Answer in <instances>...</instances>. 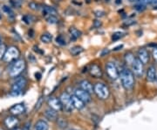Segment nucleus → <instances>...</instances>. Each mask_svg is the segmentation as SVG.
I'll return each mask as SVG.
<instances>
[{"instance_id": "23", "label": "nucleus", "mask_w": 157, "mask_h": 130, "mask_svg": "<svg viewBox=\"0 0 157 130\" xmlns=\"http://www.w3.org/2000/svg\"><path fill=\"white\" fill-rule=\"evenodd\" d=\"M84 51V49L81 47V46H78V45H76V46H73L71 48L70 52H71V54L72 56H77L78 54H80L81 52Z\"/></svg>"}, {"instance_id": "34", "label": "nucleus", "mask_w": 157, "mask_h": 130, "mask_svg": "<svg viewBox=\"0 0 157 130\" xmlns=\"http://www.w3.org/2000/svg\"><path fill=\"white\" fill-rule=\"evenodd\" d=\"M109 52H110V50H109V49H107V48H105V49H103V50L101 51V52H100V56H101V57H104L105 55L108 54Z\"/></svg>"}, {"instance_id": "16", "label": "nucleus", "mask_w": 157, "mask_h": 130, "mask_svg": "<svg viewBox=\"0 0 157 130\" xmlns=\"http://www.w3.org/2000/svg\"><path fill=\"white\" fill-rule=\"evenodd\" d=\"M79 87H80L81 89H83V90H85L86 92L89 93L90 94H91L92 93H94V87H93V85L91 84L90 81H88L87 79H84V80L80 81Z\"/></svg>"}, {"instance_id": "28", "label": "nucleus", "mask_w": 157, "mask_h": 130, "mask_svg": "<svg viewBox=\"0 0 157 130\" xmlns=\"http://www.w3.org/2000/svg\"><path fill=\"white\" fill-rule=\"evenodd\" d=\"M7 50V47L5 44H1L0 45V60H2L5 56V53Z\"/></svg>"}, {"instance_id": "5", "label": "nucleus", "mask_w": 157, "mask_h": 130, "mask_svg": "<svg viewBox=\"0 0 157 130\" xmlns=\"http://www.w3.org/2000/svg\"><path fill=\"white\" fill-rule=\"evenodd\" d=\"M94 92L96 94V95L98 96L100 99L101 100H106L108 98V96L110 94L109 89L106 85L103 83H96L94 87Z\"/></svg>"}, {"instance_id": "20", "label": "nucleus", "mask_w": 157, "mask_h": 130, "mask_svg": "<svg viewBox=\"0 0 157 130\" xmlns=\"http://www.w3.org/2000/svg\"><path fill=\"white\" fill-rule=\"evenodd\" d=\"M35 130H48V124L45 121H38L35 125Z\"/></svg>"}, {"instance_id": "25", "label": "nucleus", "mask_w": 157, "mask_h": 130, "mask_svg": "<svg viewBox=\"0 0 157 130\" xmlns=\"http://www.w3.org/2000/svg\"><path fill=\"white\" fill-rule=\"evenodd\" d=\"M45 20L49 23V24H52V25H54V24H57L58 23V18L56 17L55 15H46L45 16Z\"/></svg>"}, {"instance_id": "11", "label": "nucleus", "mask_w": 157, "mask_h": 130, "mask_svg": "<svg viewBox=\"0 0 157 130\" xmlns=\"http://www.w3.org/2000/svg\"><path fill=\"white\" fill-rule=\"evenodd\" d=\"M138 59L141 61V63L143 65L148 64L149 61V53L148 50L145 48H140L138 51Z\"/></svg>"}, {"instance_id": "1", "label": "nucleus", "mask_w": 157, "mask_h": 130, "mask_svg": "<svg viewBox=\"0 0 157 130\" xmlns=\"http://www.w3.org/2000/svg\"><path fill=\"white\" fill-rule=\"evenodd\" d=\"M122 87L126 90H130L134 86V74L128 68H123L120 73Z\"/></svg>"}, {"instance_id": "10", "label": "nucleus", "mask_w": 157, "mask_h": 130, "mask_svg": "<svg viewBox=\"0 0 157 130\" xmlns=\"http://www.w3.org/2000/svg\"><path fill=\"white\" fill-rule=\"evenodd\" d=\"M48 105L50 106V107L56 110V111H60L63 108V106L61 103L60 100L56 98V97H52L48 100Z\"/></svg>"}, {"instance_id": "29", "label": "nucleus", "mask_w": 157, "mask_h": 130, "mask_svg": "<svg viewBox=\"0 0 157 130\" xmlns=\"http://www.w3.org/2000/svg\"><path fill=\"white\" fill-rule=\"evenodd\" d=\"M2 9H3V11H4L8 16H13V11H12V10L11 9V7H9L7 5H3V6H2Z\"/></svg>"}, {"instance_id": "26", "label": "nucleus", "mask_w": 157, "mask_h": 130, "mask_svg": "<svg viewBox=\"0 0 157 130\" xmlns=\"http://www.w3.org/2000/svg\"><path fill=\"white\" fill-rule=\"evenodd\" d=\"M28 6H29V8L32 9V11H38V10H40V5L39 4H38V3H36V2H30L29 3V5H28Z\"/></svg>"}, {"instance_id": "4", "label": "nucleus", "mask_w": 157, "mask_h": 130, "mask_svg": "<svg viewBox=\"0 0 157 130\" xmlns=\"http://www.w3.org/2000/svg\"><path fill=\"white\" fill-rule=\"evenodd\" d=\"M26 84H27V80H26V79L25 77H20V78L17 79V80L12 85L11 91V95H20L22 94L24 88L26 87Z\"/></svg>"}, {"instance_id": "12", "label": "nucleus", "mask_w": 157, "mask_h": 130, "mask_svg": "<svg viewBox=\"0 0 157 130\" xmlns=\"http://www.w3.org/2000/svg\"><path fill=\"white\" fill-rule=\"evenodd\" d=\"M25 106L23 103H19V104H16L14 106H12L11 108H10V112L12 115H19L21 113H23L25 112Z\"/></svg>"}, {"instance_id": "39", "label": "nucleus", "mask_w": 157, "mask_h": 130, "mask_svg": "<svg viewBox=\"0 0 157 130\" xmlns=\"http://www.w3.org/2000/svg\"><path fill=\"white\" fill-rule=\"evenodd\" d=\"M29 37H31V38H33L34 37V31L32 29H30L29 30Z\"/></svg>"}, {"instance_id": "6", "label": "nucleus", "mask_w": 157, "mask_h": 130, "mask_svg": "<svg viewBox=\"0 0 157 130\" xmlns=\"http://www.w3.org/2000/svg\"><path fill=\"white\" fill-rule=\"evenodd\" d=\"M106 71L107 75L110 78L115 80L120 77V72L118 70V67H116V65L113 62H108L106 66Z\"/></svg>"}, {"instance_id": "15", "label": "nucleus", "mask_w": 157, "mask_h": 130, "mask_svg": "<svg viewBox=\"0 0 157 130\" xmlns=\"http://www.w3.org/2000/svg\"><path fill=\"white\" fill-rule=\"evenodd\" d=\"M156 78V68L154 66H151L148 69V72H147V79L149 82H154V81H155Z\"/></svg>"}, {"instance_id": "18", "label": "nucleus", "mask_w": 157, "mask_h": 130, "mask_svg": "<svg viewBox=\"0 0 157 130\" xmlns=\"http://www.w3.org/2000/svg\"><path fill=\"white\" fill-rule=\"evenodd\" d=\"M58 111L52 109V108H49V109H46L45 112V115L47 119L49 120H52V121H54L56 119H58Z\"/></svg>"}, {"instance_id": "35", "label": "nucleus", "mask_w": 157, "mask_h": 130, "mask_svg": "<svg viewBox=\"0 0 157 130\" xmlns=\"http://www.w3.org/2000/svg\"><path fill=\"white\" fill-rule=\"evenodd\" d=\"M104 14H105L104 11H95V16L98 17H103V16H104Z\"/></svg>"}, {"instance_id": "19", "label": "nucleus", "mask_w": 157, "mask_h": 130, "mask_svg": "<svg viewBox=\"0 0 157 130\" xmlns=\"http://www.w3.org/2000/svg\"><path fill=\"white\" fill-rule=\"evenodd\" d=\"M42 13L43 15H56L57 14V11L52 6H47V5H44L42 7Z\"/></svg>"}, {"instance_id": "44", "label": "nucleus", "mask_w": 157, "mask_h": 130, "mask_svg": "<svg viewBox=\"0 0 157 130\" xmlns=\"http://www.w3.org/2000/svg\"><path fill=\"white\" fill-rule=\"evenodd\" d=\"M115 3H116L117 5H120V4L122 3V0H116V1H115Z\"/></svg>"}, {"instance_id": "43", "label": "nucleus", "mask_w": 157, "mask_h": 130, "mask_svg": "<svg viewBox=\"0 0 157 130\" xmlns=\"http://www.w3.org/2000/svg\"><path fill=\"white\" fill-rule=\"evenodd\" d=\"M128 1L131 2V3H135L136 4V3H139L140 0H128Z\"/></svg>"}, {"instance_id": "32", "label": "nucleus", "mask_w": 157, "mask_h": 130, "mask_svg": "<svg viewBox=\"0 0 157 130\" xmlns=\"http://www.w3.org/2000/svg\"><path fill=\"white\" fill-rule=\"evenodd\" d=\"M22 20L26 23V24H31L32 22V17L30 15H25L24 17H22Z\"/></svg>"}, {"instance_id": "2", "label": "nucleus", "mask_w": 157, "mask_h": 130, "mask_svg": "<svg viewBox=\"0 0 157 130\" xmlns=\"http://www.w3.org/2000/svg\"><path fill=\"white\" fill-rule=\"evenodd\" d=\"M20 56V51L17 46H10L7 48L6 52L5 53V56L3 58V60L6 63H11L12 61H16L18 60Z\"/></svg>"}, {"instance_id": "45", "label": "nucleus", "mask_w": 157, "mask_h": 130, "mask_svg": "<svg viewBox=\"0 0 157 130\" xmlns=\"http://www.w3.org/2000/svg\"><path fill=\"white\" fill-rule=\"evenodd\" d=\"M2 44V39H1V37H0V45Z\"/></svg>"}, {"instance_id": "24", "label": "nucleus", "mask_w": 157, "mask_h": 130, "mask_svg": "<svg viewBox=\"0 0 157 130\" xmlns=\"http://www.w3.org/2000/svg\"><path fill=\"white\" fill-rule=\"evenodd\" d=\"M124 58H125V61H126V63H127V64H130V65H132L133 62H134V60H135L134 54L130 52H127V53L125 54Z\"/></svg>"}, {"instance_id": "13", "label": "nucleus", "mask_w": 157, "mask_h": 130, "mask_svg": "<svg viewBox=\"0 0 157 130\" xmlns=\"http://www.w3.org/2000/svg\"><path fill=\"white\" fill-rule=\"evenodd\" d=\"M90 74L94 78H101L102 77V70L98 65H92L89 69Z\"/></svg>"}, {"instance_id": "14", "label": "nucleus", "mask_w": 157, "mask_h": 130, "mask_svg": "<svg viewBox=\"0 0 157 130\" xmlns=\"http://www.w3.org/2000/svg\"><path fill=\"white\" fill-rule=\"evenodd\" d=\"M5 126L8 128L9 129H11L13 128H15L18 124V119L15 115H12V116H9L5 119Z\"/></svg>"}, {"instance_id": "8", "label": "nucleus", "mask_w": 157, "mask_h": 130, "mask_svg": "<svg viewBox=\"0 0 157 130\" xmlns=\"http://www.w3.org/2000/svg\"><path fill=\"white\" fill-rule=\"evenodd\" d=\"M61 103L63 107H65V109L68 112H72L73 109V105L72 102V99H71V95H69L67 93H63L60 97Z\"/></svg>"}, {"instance_id": "41", "label": "nucleus", "mask_w": 157, "mask_h": 130, "mask_svg": "<svg viewBox=\"0 0 157 130\" xmlns=\"http://www.w3.org/2000/svg\"><path fill=\"white\" fill-rule=\"evenodd\" d=\"M122 47H123V45H118V46H116L114 49H113V51H118V50H121Z\"/></svg>"}, {"instance_id": "9", "label": "nucleus", "mask_w": 157, "mask_h": 130, "mask_svg": "<svg viewBox=\"0 0 157 130\" xmlns=\"http://www.w3.org/2000/svg\"><path fill=\"white\" fill-rule=\"evenodd\" d=\"M74 94L77 96L78 98H79L82 101H84L85 104H87V103H88V102H90L91 100H92V99H91V95H90V94L87 93V92H86L85 90L81 89V88L77 89V90L75 91V94Z\"/></svg>"}, {"instance_id": "48", "label": "nucleus", "mask_w": 157, "mask_h": 130, "mask_svg": "<svg viewBox=\"0 0 157 130\" xmlns=\"http://www.w3.org/2000/svg\"><path fill=\"white\" fill-rule=\"evenodd\" d=\"M72 130H74V129H72Z\"/></svg>"}, {"instance_id": "3", "label": "nucleus", "mask_w": 157, "mask_h": 130, "mask_svg": "<svg viewBox=\"0 0 157 130\" xmlns=\"http://www.w3.org/2000/svg\"><path fill=\"white\" fill-rule=\"evenodd\" d=\"M25 68H26V61L24 60H17L11 66V70L9 72V74L11 77L16 78L23 73Z\"/></svg>"}, {"instance_id": "42", "label": "nucleus", "mask_w": 157, "mask_h": 130, "mask_svg": "<svg viewBox=\"0 0 157 130\" xmlns=\"http://www.w3.org/2000/svg\"><path fill=\"white\" fill-rule=\"evenodd\" d=\"M35 76H36V79H39L40 77H41V74L39 73H36V74H35Z\"/></svg>"}, {"instance_id": "22", "label": "nucleus", "mask_w": 157, "mask_h": 130, "mask_svg": "<svg viewBox=\"0 0 157 130\" xmlns=\"http://www.w3.org/2000/svg\"><path fill=\"white\" fill-rule=\"evenodd\" d=\"M52 34L48 33V32H45V33H43L40 37V40L41 42H43L45 44H48L50 43L52 41Z\"/></svg>"}, {"instance_id": "31", "label": "nucleus", "mask_w": 157, "mask_h": 130, "mask_svg": "<svg viewBox=\"0 0 157 130\" xmlns=\"http://www.w3.org/2000/svg\"><path fill=\"white\" fill-rule=\"evenodd\" d=\"M56 42L58 44H60L61 45H66V39L63 38V36H58L57 38H56Z\"/></svg>"}, {"instance_id": "37", "label": "nucleus", "mask_w": 157, "mask_h": 130, "mask_svg": "<svg viewBox=\"0 0 157 130\" xmlns=\"http://www.w3.org/2000/svg\"><path fill=\"white\" fill-rule=\"evenodd\" d=\"M153 57H154L155 60L157 61V46L155 47L154 50H153Z\"/></svg>"}, {"instance_id": "40", "label": "nucleus", "mask_w": 157, "mask_h": 130, "mask_svg": "<svg viewBox=\"0 0 157 130\" xmlns=\"http://www.w3.org/2000/svg\"><path fill=\"white\" fill-rule=\"evenodd\" d=\"M41 104H42V98H40V99L38 100V102L36 104V105H38V107H36V108H37V109H38V108L41 107Z\"/></svg>"}, {"instance_id": "33", "label": "nucleus", "mask_w": 157, "mask_h": 130, "mask_svg": "<svg viewBox=\"0 0 157 130\" xmlns=\"http://www.w3.org/2000/svg\"><path fill=\"white\" fill-rule=\"evenodd\" d=\"M11 4L14 7H17V8H19L20 5H21V2H19L18 0H11Z\"/></svg>"}, {"instance_id": "38", "label": "nucleus", "mask_w": 157, "mask_h": 130, "mask_svg": "<svg viewBox=\"0 0 157 130\" xmlns=\"http://www.w3.org/2000/svg\"><path fill=\"white\" fill-rule=\"evenodd\" d=\"M100 26H101V22H100V20H95V21H94V26L95 28H99Z\"/></svg>"}, {"instance_id": "46", "label": "nucleus", "mask_w": 157, "mask_h": 130, "mask_svg": "<svg viewBox=\"0 0 157 130\" xmlns=\"http://www.w3.org/2000/svg\"><path fill=\"white\" fill-rule=\"evenodd\" d=\"M14 130H22V129H20V128H16V129H14Z\"/></svg>"}, {"instance_id": "7", "label": "nucleus", "mask_w": 157, "mask_h": 130, "mask_svg": "<svg viewBox=\"0 0 157 130\" xmlns=\"http://www.w3.org/2000/svg\"><path fill=\"white\" fill-rule=\"evenodd\" d=\"M132 72L134 73V74L136 76V77H139L140 78L142 75H143V73H144V65L141 63V61L139 59H135L133 64H132Z\"/></svg>"}, {"instance_id": "17", "label": "nucleus", "mask_w": 157, "mask_h": 130, "mask_svg": "<svg viewBox=\"0 0 157 130\" xmlns=\"http://www.w3.org/2000/svg\"><path fill=\"white\" fill-rule=\"evenodd\" d=\"M71 99H72V105H73V107H75L77 109H82L85 107L84 101H82L75 94L71 96Z\"/></svg>"}, {"instance_id": "21", "label": "nucleus", "mask_w": 157, "mask_h": 130, "mask_svg": "<svg viewBox=\"0 0 157 130\" xmlns=\"http://www.w3.org/2000/svg\"><path fill=\"white\" fill-rule=\"evenodd\" d=\"M69 32L71 37L73 39H78L81 36V32L78 31V29H76L75 27H71L69 29Z\"/></svg>"}, {"instance_id": "30", "label": "nucleus", "mask_w": 157, "mask_h": 130, "mask_svg": "<svg viewBox=\"0 0 157 130\" xmlns=\"http://www.w3.org/2000/svg\"><path fill=\"white\" fill-rule=\"evenodd\" d=\"M134 9L136 10V11H145L146 10V5H144V4H142V3H140V4H137V5H134Z\"/></svg>"}, {"instance_id": "47", "label": "nucleus", "mask_w": 157, "mask_h": 130, "mask_svg": "<svg viewBox=\"0 0 157 130\" xmlns=\"http://www.w3.org/2000/svg\"><path fill=\"white\" fill-rule=\"evenodd\" d=\"M0 17H1V16H0Z\"/></svg>"}, {"instance_id": "27", "label": "nucleus", "mask_w": 157, "mask_h": 130, "mask_svg": "<svg viewBox=\"0 0 157 130\" xmlns=\"http://www.w3.org/2000/svg\"><path fill=\"white\" fill-rule=\"evenodd\" d=\"M124 36V33L122 32H114L112 36V39H113V41H117V40H119L120 39H122V37Z\"/></svg>"}, {"instance_id": "36", "label": "nucleus", "mask_w": 157, "mask_h": 130, "mask_svg": "<svg viewBox=\"0 0 157 130\" xmlns=\"http://www.w3.org/2000/svg\"><path fill=\"white\" fill-rule=\"evenodd\" d=\"M140 2L144 4V5H148V4L149 5V4H153L155 2V0H140Z\"/></svg>"}]
</instances>
